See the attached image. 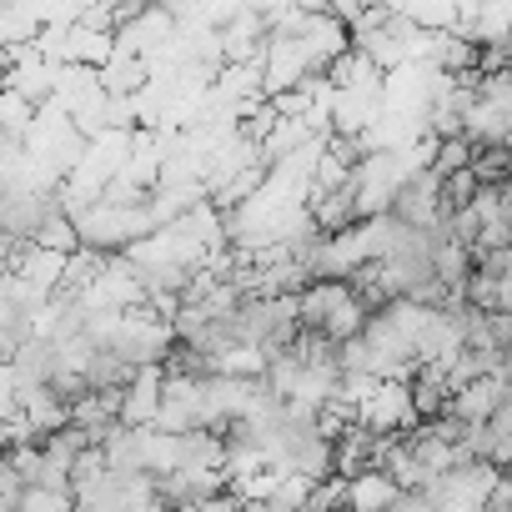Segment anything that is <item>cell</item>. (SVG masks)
<instances>
[{
    "label": "cell",
    "mask_w": 512,
    "mask_h": 512,
    "mask_svg": "<svg viewBox=\"0 0 512 512\" xmlns=\"http://www.w3.org/2000/svg\"><path fill=\"white\" fill-rule=\"evenodd\" d=\"M372 302L362 297V287L352 277H312L297 292V322L302 332H317L327 342H347L367 327Z\"/></svg>",
    "instance_id": "6da1fadb"
},
{
    "label": "cell",
    "mask_w": 512,
    "mask_h": 512,
    "mask_svg": "<svg viewBox=\"0 0 512 512\" xmlns=\"http://www.w3.org/2000/svg\"><path fill=\"white\" fill-rule=\"evenodd\" d=\"M392 216L407 221V226H437L447 216L442 211V171H432V166L407 171L397 196H392Z\"/></svg>",
    "instance_id": "7a4b0ae2"
},
{
    "label": "cell",
    "mask_w": 512,
    "mask_h": 512,
    "mask_svg": "<svg viewBox=\"0 0 512 512\" xmlns=\"http://www.w3.org/2000/svg\"><path fill=\"white\" fill-rule=\"evenodd\" d=\"M477 171L472 166H457V171H442V211L452 216V211H462L472 196H477Z\"/></svg>",
    "instance_id": "3957f363"
}]
</instances>
